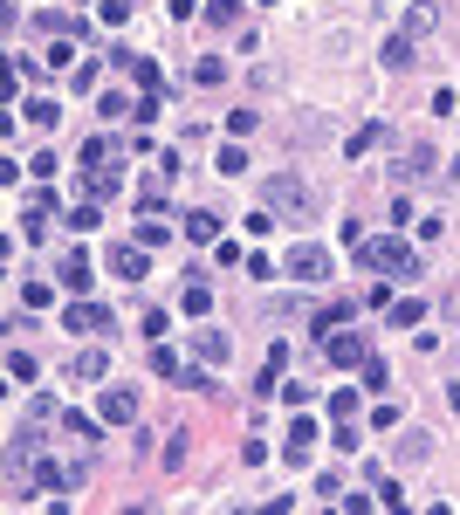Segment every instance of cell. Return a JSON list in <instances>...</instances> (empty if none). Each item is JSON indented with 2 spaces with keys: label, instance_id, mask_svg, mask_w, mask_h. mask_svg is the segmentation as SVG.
<instances>
[{
  "label": "cell",
  "instance_id": "1",
  "mask_svg": "<svg viewBox=\"0 0 460 515\" xmlns=\"http://www.w3.org/2000/svg\"><path fill=\"white\" fill-rule=\"evenodd\" d=\"M261 206H268V213H289V220H309V213H316V193H309V179H296V172H268V179H261Z\"/></svg>",
  "mask_w": 460,
  "mask_h": 515
},
{
  "label": "cell",
  "instance_id": "2",
  "mask_svg": "<svg viewBox=\"0 0 460 515\" xmlns=\"http://www.w3.org/2000/svg\"><path fill=\"white\" fill-rule=\"evenodd\" d=\"M351 255L364 261V268H385V275H419V261H412L406 241H392V234H378V241H358Z\"/></svg>",
  "mask_w": 460,
  "mask_h": 515
},
{
  "label": "cell",
  "instance_id": "3",
  "mask_svg": "<svg viewBox=\"0 0 460 515\" xmlns=\"http://www.w3.org/2000/svg\"><path fill=\"white\" fill-rule=\"evenodd\" d=\"M282 268H289V275H296V282H323V275H330V255H323V248H316V241H296V248H289V261H282Z\"/></svg>",
  "mask_w": 460,
  "mask_h": 515
},
{
  "label": "cell",
  "instance_id": "4",
  "mask_svg": "<svg viewBox=\"0 0 460 515\" xmlns=\"http://www.w3.org/2000/svg\"><path fill=\"white\" fill-rule=\"evenodd\" d=\"M110 275H124V282H145V275H152V255H145V241H117V248H110Z\"/></svg>",
  "mask_w": 460,
  "mask_h": 515
},
{
  "label": "cell",
  "instance_id": "5",
  "mask_svg": "<svg viewBox=\"0 0 460 515\" xmlns=\"http://www.w3.org/2000/svg\"><path fill=\"white\" fill-rule=\"evenodd\" d=\"M323 358H330L337 371H351V364H364L371 351H364V337H351V330H330V337H323Z\"/></svg>",
  "mask_w": 460,
  "mask_h": 515
},
{
  "label": "cell",
  "instance_id": "6",
  "mask_svg": "<svg viewBox=\"0 0 460 515\" xmlns=\"http://www.w3.org/2000/svg\"><path fill=\"white\" fill-rule=\"evenodd\" d=\"M62 323H69V330H83V337H103V330H110V309H103V303H83V296H76Z\"/></svg>",
  "mask_w": 460,
  "mask_h": 515
},
{
  "label": "cell",
  "instance_id": "7",
  "mask_svg": "<svg viewBox=\"0 0 460 515\" xmlns=\"http://www.w3.org/2000/svg\"><path fill=\"white\" fill-rule=\"evenodd\" d=\"M131 419H138V392L110 385V392H103V426H131Z\"/></svg>",
  "mask_w": 460,
  "mask_h": 515
},
{
  "label": "cell",
  "instance_id": "8",
  "mask_svg": "<svg viewBox=\"0 0 460 515\" xmlns=\"http://www.w3.org/2000/svg\"><path fill=\"white\" fill-rule=\"evenodd\" d=\"M55 282H62V289H76V296H83V289L97 282V275H90V255H83V248H76V255H62V261H55Z\"/></svg>",
  "mask_w": 460,
  "mask_h": 515
},
{
  "label": "cell",
  "instance_id": "9",
  "mask_svg": "<svg viewBox=\"0 0 460 515\" xmlns=\"http://www.w3.org/2000/svg\"><path fill=\"white\" fill-rule=\"evenodd\" d=\"M28 481H35L42 495H62V488H69V467H55V461H35V454H28Z\"/></svg>",
  "mask_w": 460,
  "mask_h": 515
},
{
  "label": "cell",
  "instance_id": "10",
  "mask_svg": "<svg viewBox=\"0 0 460 515\" xmlns=\"http://www.w3.org/2000/svg\"><path fill=\"white\" fill-rule=\"evenodd\" d=\"M309 447H316V426H309V419H296V426H289V440H282V461L303 467V461H309Z\"/></svg>",
  "mask_w": 460,
  "mask_h": 515
},
{
  "label": "cell",
  "instance_id": "11",
  "mask_svg": "<svg viewBox=\"0 0 460 515\" xmlns=\"http://www.w3.org/2000/svg\"><path fill=\"white\" fill-rule=\"evenodd\" d=\"M351 316H358V303H323L316 316H309V337H330L337 323H351Z\"/></svg>",
  "mask_w": 460,
  "mask_h": 515
},
{
  "label": "cell",
  "instance_id": "12",
  "mask_svg": "<svg viewBox=\"0 0 460 515\" xmlns=\"http://www.w3.org/2000/svg\"><path fill=\"white\" fill-rule=\"evenodd\" d=\"M186 241H220V213H206V206H193V213H186Z\"/></svg>",
  "mask_w": 460,
  "mask_h": 515
},
{
  "label": "cell",
  "instance_id": "13",
  "mask_svg": "<svg viewBox=\"0 0 460 515\" xmlns=\"http://www.w3.org/2000/svg\"><path fill=\"white\" fill-rule=\"evenodd\" d=\"M103 371H110V364H103V351H76V358H69V378H76V385H97Z\"/></svg>",
  "mask_w": 460,
  "mask_h": 515
},
{
  "label": "cell",
  "instance_id": "14",
  "mask_svg": "<svg viewBox=\"0 0 460 515\" xmlns=\"http://www.w3.org/2000/svg\"><path fill=\"white\" fill-rule=\"evenodd\" d=\"M193 351L206 364H227V330H193Z\"/></svg>",
  "mask_w": 460,
  "mask_h": 515
},
{
  "label": "cell",
  "instance_id": "15",
  "mask_svg": "<svg viewBox=\"0 0 460 515\" xmlns=\"http://www.w3.org/2000/svg\"><path fill=\"white\" fill-rule=\"evenodd\" d=\"M117 186H124V172H117V165H90V200H110Z\"/></svg>",
  "mask_w": 460,
  "mask_h": 515
},
{
  "label": "cell",
  "instance_id": "16",
  "mask_svg": "<svg viewBox=\"0 0 460 515\" xmlns=\"http://www.w3.org/2000/svg\"><path fill=\"white\" fill-rule=\"evenodd\" d=\"M399 172H406V179H426V172H433V145H412V152L399 158Z\"/></svg>",
  "mask_w": 460,
  "mask_h": 515
},
{
  "label": "cell",
  "instance_id": "17",
  "mask_svg": "<svg viewBox=\"0 0 460 515\" xmlns=\"http://www.w3.org/2000/svg\"><path fill=\"white\" fill-rule=\"evenodd\" d=\"M193 83H206V90L227 83V62H220V55H200V62H193Z\"/></svg>",
  "mask_w": 460,
  "mask_h": 515
},
{
  "label": "cell",
  "instance_id": "18",
  "mask_svg": "<svg viewBox=\"0 0 460 515\" xmlns=\"http://www.w3.org/2000/svg\"><path fill=\"white\" fill-rule=\"evenodd\" d=\"M55 117H62V110H55L49 97H28V124L35 131H55Z\"/></svg>",
  "mask_w": 460,
  "mask_h": 515
},
{
  "label": "cell",
  "instance_id": "19",
  "mask_svg": "<svg viewBox=\"0 0 460 515\" xmlns=\"http://www.w3.org/2000/svg\"><path fill=\"white\" fill-rule=\"evenodd\" d=\"M206 21H213V28H234V21H241V0H206Z\"/></svg>",
  "mask_w": 460,
  "mask_h": 515
},
{
  "label": "cell",
  "instance_id": "20",
  "mask_svg": "<svg viewBox=\"0 0 460 515\" xmlns=\"http://www.w3.org/2000/svg\"><path fill=\"white\" fill-rule=\"evenodd\" d=\"M97 110L110 117V124H124V117H138V103H131V97H117V90H110V97H103Z\"/></svg>",
  "mask_w": 460,
  "mask_h": 515
},
{
  "label": "cell",
  "instance_id": "21",
  "mask_svg": "<svg viewBox=\"0 0 460 515\" xmlns=\"http://www.w3.org/2000/svg\"><path fill=\"white\" fill-rule=\"evenodd\" d=\"M152 371H158V378H179L186 364H179V351H172V344H158V351H152Z\"/></svg>",
  "mask_w": 460,
  "mask_h": 515
},
{
  "label": "cell",
  "instance_id": "22",
  "mask_svg": "<svg viewBox=\"0 0 460 515\" xmlns=\"http://www.w3.org/2000/svg\"><path fill=\"white\" fill-rule=\"evenodd\" d=\"M213 172H227V179H241V172H248V152H241V145H227V152L213 158Z\"/></svg>",
  "mask_w": 460,
  "mask_h": 515
},
{
  "label": "cell",
  "instance_id": "23",
  "mask_svg": "<svg viewBox=\"0 0 460 515\" xmlns=\"http://www.w3.org/2000/svg\"><path fill=\"white\" fill-rule=\"evenodd\" d=\"M35 21H42V35H83V21H69V14H55V7H49V14H35Z\"/></svg>",
  "mask_w": 460,
  "mask_h": 515
},
{
  "label": "cell",
  "instance_id": "24",
  "mask_svg": "<svg viewBox=\"0 0 460 515\" xmlns=\"http://www.w3.org/2000/svg\"><path fill=\"white\" fill-rule=\"evenodd\" d=\"M206 309H213V289H206V282H186V316H206Z\"/></svg>",
  "mask_w": 460,
  "mask_h": 515
},
{
  "label": "cell",
  "instance_id": "25",
  "mask_svg": "<svg viewBox=\"0 0 460 515\" xmlns=\"http://www.w3.org/2000/svg\"><path fill=\"white\" fill-rule=\"evenodd\" d=\"M412 62V35H399V42H385V69H406Z\"/></svg>",
  "mask_w": 460,
  "mask_h": 515
},
{
  "label": "cell",
  "instance_id": "26",
  "mask_svg": "<svg viewBox=\"0 0 460 515\" xmlns=\"http://www.w3.org/2000/svg\"><path fill=\"white\" fill-rule=\"evenodd\" d=\"M433 21H440L433 7H406V35H433Z\"/></svg>",
  "mask_w": 460,
  "mask_h": 515
},
{
  "label": "cell",
  "instance_id": "27",
  "mask_svg": "<svg viewBox=\"0 0 460 515\" xmlns=\"http://www.w3.org/2000/svg\"><path fill=\"white\" fill-rule=\"evenodd\" d=\"M419 316H426V303H419V296H412V303H392V323H399V330H412Z\"/></svg>",
  "mask_w": 460,
  "mask_h": 515
},
{
  "label": "cell",
  "instance_id": "28",
  "mask_svg": "<svg viewBox=\"0 0 460 515\" xmlns=\"http://www.w3.org/2000/svg\"><path fill=\"white\" fill-rule=\"evenodd\" d=\"M69 227H76V234L97 227V200H76V206H69Z\"/></svg>",
  "mask_w": 460,
  "mask_h": 515
},
{
  "label": "cell",
  "instance_id": "29",
  "mask_svg": "<svg viewBox=\"0 0 460 515\" xmlns=\"http://www.w3.org/2000/svg\"><path fill=\"white\" fill-rule=\"evenodd\" d=\"M364 392H392V371L378 358H364Z\"/></svg>",
  "mask_w": 460,
  "mask_h": 515
},
{
  "label": "cell",
  "instance_id": "30",
  "mask_svg": "<svg viewBox=\"0 0 460 515\" xmlns=\"http://www.w3.org/2000/svg\"><path fill=\"white\" fill-rule=\"evenodd\" d=\"M131 76L145 83V90H158V62H152V55H131Z\"/></svg>",
  "mask_w": 460,
  "mask_h": 515
},
{
  "label": "cell",
  "instance_id": "31",
  "mask_svg": "<svg viewBox=\"0 0 460 515\" xmlns=\"http://www.w3.org/2000/svg\"><path fill=\"white\" fill-rule=\"evenodd\" d=\"M62 426H69V433H76L83 447H97V419H83V412H69V419H62Z\"/></svg>",
  "mask_w": 460,
  "mask_h": 515
},
{
  "label": "cell",
  "instance_id": "32",
  "mask_svg": "<svg viewBox=\"0 0 460 515\" xmlns=\"http://www.w3.org/2000/svg\"><path fill=\"white\" fill-rule=\"evenodd\" d=\"M7 371H14L21 385H35V358H28V351H7Z\"/></svg>",
  "mask_w": 460,
  "mask_h": 515
},
{
  "label": "cell",
  "instance_id": "33",
  "mask_svg": "<svg viewBox=\"0 0 460 515\" xmlns=\"http://www.w3.org/2000/svg\"><path fill=\"white\" fill-rule=\"evenodd\" d=\"M165 467H172V474L186 467V433H172V440H165Z\"/></svg>",
  "mask_w": 460,
  "mask_h": 515
},
{
  "label": "cell",
  "instance_id": "34",
  "mask_svg": "<svg viewBox=\"0 0 460 515\" xmlns=\"http://www.w3.org/2000/svg\"><path fill=\"white\" fill-rule=\"evenodd\" d=\"M103 21H110V28H124V21H131V0H103Z\"/></svg>",
  "mask_w": 460,
  "mask_h": 515
},
{
  "label": "cell",
  "instance_id": "35",
  "mask_svg": "<svg viewBox=\"0 0 460 515\" xmlns=\"http://www.w3.org/2000/svg\"><path fill=\"white\" fill-rule=\"evenodd\" d=\"M447 406H454V412H460V378H454V385H447Z\"/></svg>",
  "mask_w": 460,
  "mask_h": 515
}]
</instances>
